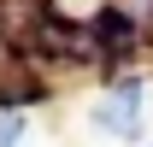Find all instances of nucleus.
<instances>
[{"mask_svg":"<svg viewBox=\"0 0 153 147\" xmlns=\"http://www.w3.org/2000/svg\"><path fill=\"white\" fill-rule=\"evenodd\" d=\"M94 124L112 129V135H135V129H141V82H135V76H124V82L94 106Z\"/></svg>","mask_w":153,"mask_h":147,"instance_id":"1","label":"nucleus"},{"mask_svg":"<svg viewBox=\"0 0 153 147\" xmlns=\"http://www.w3.org/2000/svg\"><path fill=\"white\" fill-rule=\"evenodd\" d=\"M124 18H130V24L135 18H153V0H124Z\"/></svg>","mask_w":153,"mask_h":147,"instance_id":"2","label":"nucleus"}]
</instances>
